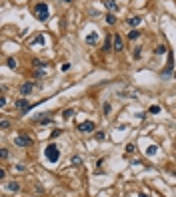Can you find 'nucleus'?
Here are the masks:
<instances>
[{"label": "nucleus", "instance_id": "33", "mask_svg": "<svg viewBox=\"0 0 176 197\" xmlns=\"http://www.w3.org/2000/svg\"><path fill=\"white\" fill-rule=\"evenodd\" d=\"M60 2H66V4H70V2H72V0H60Z\"/></svg>", "mask_w": 176, "mask_h": 197}, {"label": "nucleus", "instance_id": "10", "mask_svg": "<svg viewBox=\"0 0 176 197\" xmlns=\"http://www.w3.org/2000/svg\"><path fill=\"white\" fill-rule=\"evenodd\" d=\"M128 24H130L132 28H136V26L142 24V18H140V16H132V18H128Z\"/></svg>", "mask_w": 176, "mask_h": 197}, {"label": "nucleus", "instance_id": "24", "mask_svg": "<svg viewBox=\"0 0 176 197\" xmlns=\"http://www.w3.org/2000/svg\"><path fill=\"white\" fill-rule=\"evenodd\" d=\"M110 109H112V107H110V103H104V107H102V111H104V115H108V113H110Z\"/></svg>", "mask_w": 176, "mask_h": 197}, {"label": "nucleus", "instance_id": "17", "mask_svg": "<svg viewBox=\"0 0 176 197\" xmlns=\"http://www.w3.org/2000/svg\"><path fill=\"white\" fill-rule=\"evenodd\" d=\"M8 189H10V191H18V189H20V185H18L16 181H10V183H8Z\"/></svg>", "mask_w": 176, "mask_h": 197}, {"label": "nucleus", "instance_id": "21", "mask_svg": "<svg viewBox=\"0 0 176 197\" xmlns=\"http://www.w3.org/2000/svg\"><path fill=\"white\" fill-rule=\"evenodd\" d=\"M122 97H128V95H132V97H136V91H130V89H126V91H120Z\"/></svg>", "mask_w": 176, "mask_h": 197}, {"label": "nucleus", "instance_id": "12", "mask_svg": "<svg viewBox=\"0 0 176 197\" xmlns=\"http://www.w3.org/2000/svg\"><path fill=\"white\" fill-rule=\"evenodd\" d=\"M104 20H106V24H114V22H116V16H114V12H108Z\"/></svg>", "mask_w": 176, "mask_h": 197}, {"label": "nucleus", "instance_id": "8", "mask_svg": "<svg viewBox=\"0 0 176 197\" xmlns=\"http://www.w3.org/2000/svg\"><path fill=\"white\" fill-rule=\"evenodd\" d=\"M96 42H98V32H88L86 34V44L92 47V44H96Z\"/></svg>", "mask_w": 176, "mask_h": 197}, {"label": "nucleus", "instance_id": "28", "mask_svg": "<svg viewBox=\"0 0 176 197\" xmlns=\"http://www.w3.org/2000/svg\"><path fill=\"white\" fill-rule=\"evenodd\" d=\"M136 149V147H134V145H132V143H128V145H126V153H132V151Z\"/></svg>", "mask_w": 176, "mask_h": 197}, {"label": "nucleus", "instance_id": "23", "mask_svg": "<svg viewBox=\"0 0 176 197\" xmlns=\"http://www.w3.org/2000/svg\"><path fill=\"white\" fill-rule=\"evenodd\" d=\"M140 50H142V48H134V54H132V57H134V60H138V58H140V54H142Z\"/></svg>", "mask_w": 176, "mask_h": 197}, {"label": "nucleus", "instance_id": "4", "mask_svg": "<svg viewBox=\"0 0 176 197\" xmlns=\"http://www.w3.org/2000/svg\"><path fill=\"white\" fill-rule=\"evenodd\" d=\"M14 145H16V147H30V145H32V139H30L28 135H16V137H14Z\"/></svg>", "mask_w": 176, "mask_h": 197}, {"label": "nucleus", "instance_id": "30", "mask_svg": "<svg viewBox=\"0 0 176 197\" xmlns=\"http://www.w3.org/2000/svg\"><path fill=\"white\" fill-rule=\"evenodd\" d=\"M104 137H106V135H104V133H102V131H100L98 135H96V139H98V141H104Z\"/></svg>", "mask_w": 176, "mask_h": 197}, {"label": "nucleus", "instance_id": "7", "mask_svg": "<svg viewBox=\"0 0 176 197\" xmlns=\"http://www.w3.org/2000/svg\"><path fill=\"white\" fill-rule=\"evenodd\" d=\"M34 91V82H30V81H26V82H22L20 85V93L26 97V95H30Z\"/></svg>", "mask_w": 176, "mask_h": 197}, {"label": "nucleus", "instance_id": "11", "mask_svg": "<svg viewBox=\"0 0 176 197\" xmlns=\"http://www.w3.org/2000/svg\"><path fill=\"white\" fill-rule=\"evenodd\" d=\"M36 44H44V36L42 34H36L32 40H30V47H36Z\"/></svg>", "mask_w": 176, "mask_h": 197}, {"label": "nucleus", "instance_id": "31", "mask_svg": "<svg viewBox=\"0 0 176 197\" xmlns=\"http://www.w3.org/2000/svg\"><path fill=\"white\" fill-rule=\"evenodd\" d=\"M104 50H110V38H106V42H104Z\"/></svg>", "mask_w": 176, "mask_h": 197}, {"label": "nucleus", "instance_id": "1", "mask_svg": "<svg viewBox=\"0 0 176 197\" xmlns=\"http://www.w3.org/2000/svg\"><path fill=\"white\" fill-rule=\"evenodd\" d=\"M44 157H46V161H48V163H58V159H60V151H58V147H56L54 143L46 145V149H44Z\"/></svg>", "mask_w": 176, "mask_h": 197}, {"label": "nucleus", "instance_id": "3", "mask_svg": "<svg viewBox=\"0 0 176 197\" xmlns=\"http://www.w3.org/2000/svg\"><path fill=\"white\" fill-rule=\"evenodd\" d=\"M14 109H18L22 115H26V113H30V109H32V105L28 103V99H18L16 103H14Z\"/></svg>", "mask_w": 176, "mask_h": 197}, {"label": "nucleus", "instance_id": "22", "mask_svg": "<svg viewBox=\"0 0 176 197\" xmlns=\"http://www.w3.org/2000/svg\"><path fill=\"white\" fill-rule=\"evenodd\" d=\"M72 115H74V111H72V109H66L64 113H62V117H64V119H70Z\"/></svg>", "mask_w": 176, "mask_h": 197}, {"label": "nucleus", "instance_id": "25", "mask_svg": "<svg viewBox=\"0 0 176 197\" xmlns=\"http://www.w3.org/2000/svg\"><path fill=\"white\" fill-rule=\"evenodd\" d=\"M60 70H62V72H66V70H70V62H64V64L60 67Z\"/></svg>", "mask_w": 176, "mask_h": 197}, {"label": "nucleus", "instance_id": "27", "mask_svg": "<svg viewBox=\"0 0 176 197\" xmlns=\"http://www.w3.org/2000/svg\"><path fill=\"white\" fill-rule=\"evenodd\" d=\"M0 157L6 159V157H8V149H0Z\"/></svg>", "mask_w": 176, "mask_h": 197}, {"label": "nucleus", "instance_id": "6", "mask_svg": "<svg viewBox=\"0 0 176 197\" xmlns=\"http://www.w3.org/2000/svg\"><path fill=\"white\" fill-rule=\"evenodd\" d=\"M112 47H114V50H124V42H122V38H120V34H114L112 36Z\"/></svg>", "mask_w": 176, "mask_h": 197}, {"label": "nucleus", "instance_id": "13", "mask_svg": "<svg viewBox=\"0 0 176 197\" xmlns=\"http://www.w3.org/2000/svg\"><path fill=\"white\" fill-rule=\"evenodd\" d=\"M138 36H140V32H138L136 28H132L130 32H128V38H130V40H138Z\"/></svg>", "mask_w": 176, "mask_h": 197}, {"label": "nucleus", "instance_id": "26", "mask_svg": "<svg viewBox=\"0 0 176 197\" xmlns=\"http://www.w3.org/2000/svg\"><path fill=\"white\" fill-rule=\"evenodd\" d=\"M10 127V123H8V121H6V119H4V121H2V123H0V129H8Z\"/></svg>", "mask_w": 176, "mask_h": 197}, {"label": "nucleus", "instance_id": "5", "mask_svg": "<svg viewBox=\"0 0 176 197\" xmlns=\"http://www.w3.org/2000/svg\"><path fill=\"white\" fill-rule=\"evenodd\" d=\"M78 131H80L82 135H88V133L94 131V123H92V121H82V123H78Z\"/></svg>", "mask_w": 176, "mask_h": 197}, {"label": "nucleus", "instance_id": "29", "mask_svg": "<svg viewBox=\"0 0 176 197\" xmlns=\"http://www.w3.org/2000/svg\"><path fill=\"white\" fill-rule=\"evenodd\" d=\"M58 135H60V129H54V131H52V139H56Z\"/></svg>", "mask_w": 176, "mask_h": 197}, {"label": "nucleus", "instance_id": "20", "mask_svg": "<svg viewBox=\"0 0 176 197\" xmlns=\"http://www.w3.org/2000/svg\"><path fill=\"white\" fill-rule=\"evenodd\" d=\"M154 52H156V54H164V52H166V47H164V44H160V47L154 48Z\"/></svg>", "mask_w": 176, "mask_h": 197}, {"label": "nucleus", "instance_id": "19", "mask_svg": "<svg viewBox=\"0 0 176 197\" xmlns=\"http://www.w3.org/2000/svg\"><path fill=\"white\" fill-rule=\"evenodd\" d=\"M148 113H152V115H156V113H160V105H152V107L148 109Z\"/></svg>", "mask_w": 176, "mask_h": 197}, {"label": "nucleus", "instance_id": "16", "mask_svg": "<svg viewBox=\"0 0 176 197\" xmlns=\"http://www.w3.org/2000/svg\"><path fill=\"white\" fill-rule=\"evenodd\" d=\"M156 145H150V147H148V149H146V155H150V157H152V155H156Z\"/></svg>", "mask_w": 176, "mask_h": 197}, {"label": "nucleus", "instance_id": "15", "mask_svg": "<svg viewBox=\"0 0 176 197\" xmlns=\"http://www.w3.org/2000/svg\"><path fill=\"white\" fill-rule=\"evenodd\" d=\"M70 163H72L74 167H76V165H82V157H76V155H74V157L70 159Z\"/></svg>", "mask_w": 176, "mask_h": 197}, {"label": "nucleus", "instance_id": "18", "mask_svg": "<svg viewBox=\"0 0 176 197\" xmlns=\"http://www.w3.org/2000/svg\"><path fill=\"white\" fill-rule=\"evenodd\" d=\"M36 121H38L40 125H48V123H50L52 119H50V117H40V119H36Z\"/></svg>", "mask_w": 176, "mask_h": 197}, {"label": "nucleus", "instance_id": "14", "mask_svg": "<svg viewBox=\"0 0 176 197\" xmlns=\"http://www.w3.org/2000/svg\"><path fill=\"white\" fill-rule=\"evenodd\" d=\"M6 64H8V69H16V67H18V62H16V60H14V58H6Z\"/></svg>", "mask_w": 176, "mask_h": 197}, {"label": "nucleus", "instance_id": "2", "mask_svg": "<svg viewBox=\"0 0 176 197\" xmlns=\"http://www.w3.org/2000/svg\"><path fill=\"white\" fill-rule=\"evenodd\" d=\"M34 14H36V18H38L40 22H46V20H48V4H46V2H38V4L34 6Z\"/></svg>", "mask_w": 176, "mask_h": 197}, {"label": "nucleus", "instance_id": "9", "mask_svg": "<svg viewBox=\"0 0 176 197\" xmlns=\"http://www.w3.org/2000/svg\"><path fill=\"white\" fill-rule=\"evenodd\" d=\"M104 6H106L110 12H116V10H118V4H116V0H106V2H104Z\"/></svg>", "mask_w": 176, "mask_h": 197}, {"label": "nucleus", "instance_id": "32", "mask_svg": "<svg viewBox=\"0 0 176 197\" xmlns=\"http://www.w3.org/2000/svg\"><path fill=\"white\" fill-rule=\"evenodd\" d=\"M138 197H150V195H148V193H140Z\"/></svg>", "mask_w": 176, "mask_h": 197}, {"label": "nucleus", "instance_id": "34", "mask_svg": "<svg viewBox=\"0 0 176 197\" xmlns=\"http://www.w3.org/2000/svg\"><path fill=\"white\" fill-rule=\"evenodd\" d=\"M174 77H176V72H174Z\"/></svg>", "mask_w": 176, "mask_h": 197}]
</instances>
